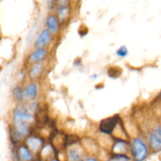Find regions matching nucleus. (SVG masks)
Listing matches in <instances>:
<instances>
[{"mask_svg":"<svg viewBox=\"0 0 161 161\" xmlns=\"http://www.w3.org/2000/svg\"><path fill=\"white\" fill-rule=\"evenodd\" d=\"M113 153H116V155H124L127 151V144L124 141H119L113 146Z\"/></svg>","mask_w":161,"mask_h":161,"instance_id":"4468645a","label":"nucleus"},{"mask_svg":"<svg viewBox=\"0 0 161 161\" xmlns=\"http://www.w3.org/2000/svg\"><path fill=\"white\" fill-rule=\"evenodd\" d=\"M81 158V153L76 148H72L68 151V160L69 161H80Z\"/></svg>","mask_w":161,"mask_h":161,"instance_id":"2eb2a0df","label":"nucleus"},{"mask_svg":"<svg viewBox=\"0 0 161 161\" xmlns=\"http://www.w3.org/2000/svg\"><path fill=\"white\" fill-rule=\"evenodd\" d=\"M149 146L154 152H159L161 149V129L160 126L150 132L149 135Z\"/></svg>","mask_w":161,"mask_h":161,"instance_id":"7ed1b4c3","label":"nucleus"},{"mask_svg":"<svg viewBox=\"0 0 161 161\" xmlns=\"http://www.w3.org/2000/svg\"><path fill=\"white\" fill-rule=\"evenodd\" d=\"M130 152L134 161H146L149 156V148L142 138H135L130 144Z\"/></svg>","mask_w":161,"mask_h":161,"instance_id":"f257e3e1","label":"nucleus"},{"mask_svg":"<svg viewBox=\"0 0 161 161\" xmlns=\"http://www.w3.org/2000/svg\"><path fill=\"white\" fill-rule=\"evenodd\" d=\"M51 37V33L47 29H43L38 36L37 39L35 42V46L37 48H39V47H43L44 48V47L50 42Z\"/></svg>","mask_w":161,"mask_h":161,"instance_id":"20e7f679","label":"nucleus"},{"mask_svg":"<svg viewBox=\"0 0 161 161\" xmlns=\"http://www.w3.org/2000/svg\"><path fill=\"white\" fill-rule=\"evenodd\" d=\"M46 54H47V50L43 47H39V48L36 49L31 53L29 57V60L33 64L39 63L45 58Z\"/></svg>","mask_w":161,"mask_h":161,"instance_id":"1a4fd4ad","label":"nucleus"},{"mask_svg":"<svg viewBox=\"0 0 161 161\" xmlns=\"http://www.w3.org/2000/svg\"><path fill=\"white\" fill-rule=\"evenodd\" d=\"M46 25H47V29L50 31L51 34H56L59 30V22L58 19L56 16L50 15L47 17L46 20Z\"/></svg>","mask_w":161,"mask_h":161,"instance_id":"6e6552de","label":"nucleus"},{"mask_svg":"<svg viewBox=\"0 0 161 161\" xmlns=\"http://www.w3.org/2000/svg\"><path fill=\"white\" fill-rule=\"evenodd\" d=\"M97 78V75H96V74H94V75H91V79H92V80H95V79Z\"/></svg>","mask_w":161,"mask_h":161,"instance_id":"aec40b11","label":"nucleus"},{"mask_svg":"<svg viewBox=\"0 0 161 161\" xmlns=\"http://www.w3.org/2000/svg\"><path fill=\"white\" fill-rule=\"evenodd\" d=\"M13 97H14L15 100H17V102H22L24 99L23 96V91H22L21 88L18 86H14V88L13 89Z\"/></svg>","mask_w":161,"mask_h":161,"instance_id":"dca6fc26","label":"nucleus"},{"mask_svg":"<svg viewBox=\"0 0 161 161\" xmlns=\"http://www.w3.org/2000/svg\"><path fill=\"white\" fill-rule=\"evenodd\" d=\"M116 54L119 58H126L127 54H128V49H127V47L125 45L121 46L119 49L116 50Z\"/></svg>","mask_w":161,"mask_h":161,"instance_id":"f3484780","label":"nucleus"},{"mask_svg":"<svg viewBox=\"0 0 161 161\" xmlns=\"http://www.w3.org/2000/svg\"><path fill=\"white\" fill-rule=\"evenodd\" d=\"M27 144L30 151L36 152L42 147V141L40 138H36V137H30L27 139Z\"/></svg>","mask_w":161,"mask_h":161,"instance_id":"9d476101","label":"nucleus"},{"mask_svg":"<svg viewBox=\"0 0 161 161\" xmlns=\"http://www.w3.org/2000/svg\"><path fill=\"white\" fill-rule=\"evenodd\" d=\"M83 161H99V160L94 157H86V158Z\"/></svg>","mask_w":161,"mask_h":161,"instance_id":"6ab92c4d","label":"nucleus"},{"mask_svg":"<svg viewBox=\"0 0 161 161\" xmlns=\"http://www.w3.org/2000/svg\"><path fill=\"white\" fill-rule=\"evenodd\" d=\"M14 121H23L27 123L33 119L32 115L22 108H16L14 113Z\"/></svg>","mask_w":161,"mask_h":161,"instance_id":"0eeeda50","label":"nucleus"},{"mask_svg":"<svg viewBox=\"0 0 161 161\" xmlns=\"http://www.w3.org/2000/svg\"><path fill=\"white\" fill-rule=\"evenodd\" d=\"M18 157L21 161H31L33 156L30 149L25 146H20L18 150Z\"/></svg>","mask_w":161,"mask_h":161,"instance_id":"9b49d317","label":"nucleus"},{"mask_svg":"<svg viewBox=\"0 0 161 161\" xmlns=\"http://www.w3.org/2000/svg\"><path fill=\"white\" fill-rule=\"evenodd\" d=\"M69 14V6H67L66 4H64V3L62 4H61L60 6H58V17L59 20L61 21H64L66 19L68 18Z\"/></svg>","mask_w":161,"mask_h":161,"instance_id":"f8f14e48","label":"nucleus"},{"mask_svg":"<svg viewBox=\"0 0 161 161\" xmlns=\"http://www.w3.org/2000/svg\"><path fill=\"white\" fill-rule=\"evenodd\" d=\"M119 122V116H114L112 117L104 119L101 122L99 130L101 132L105 134V135H111L115 130Z\"/></svg>","mask_w":161,"mask_h":161,"instance_id":"f03ea898","label":"nucleus"},{"mask_svg":"<svg viewBox=\"0 0 161 161\" xmlns=\"http://www.w3.org/2000/svg\"><path fill=\"white\" fill-rule=\"evenodd\" d=\"M29 127L27 122L23 121H14V132L17 138L20 139L28 134Z\"/></svg>","mask_w":161,"mask_h":161,"instance_id":"39448f33","label":"nucleus"},{"mask_svg":"<svg viewBox=\"0 0 161 161\" xmlns=\"http://www.w3.org/2000/svg\"><path fill=\"white\" fill-rule=\"evenodd\" d=\"M107 161H131V160L130 157L124 154V155H116Z\"/></svg>","mask_w":161,"mask_h":161,"instance_id":"a211bd4d","label":"nucleus"},{"mask_svg":"<svg viewBox=\"0 0 161 161\" xmlns=\"http://www.w3.org/2000/svg\"><path fill=\"white\" fill-rule=\"evenodd\" d=\"M43 70V64L42 62L33 64L29 70L30 76L33 79L38 78Z\"/></svg>","mask_w":161,"mask_h":161,"instance_id":"ddd939ff","label":"nucleus"},{"mask_svg":"<svg viewBox=\"0 0 161 161\" xmlns=\"http://www.w3.org/2000/svg\"><path fill=\"white\" fill-rule=\"evenodd\" d=\"M38 86L36 83H31L25 86L23 91L24 98L28 100H33L37 97Z\"/></svg>","mask_w":161,"mask_h":161,"instance_id":"423d86ee","label":"nucleus"}]
</instances>
